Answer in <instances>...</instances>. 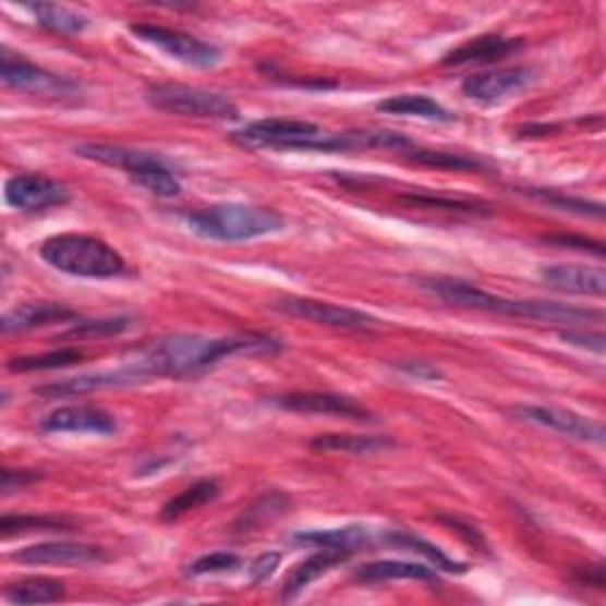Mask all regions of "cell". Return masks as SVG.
<instances>
[{"label":"cell","mask_w":606,"mask_h":606,"mask_svg":"<svg viewBox=\"0 0 606 606\" xmlns=\"http://www.w3.org/2000/svg\"><path fill=\"white\" fill-rule=\"evenodd\" d=\"M131 384H137V379L131 375L126 365H121L119 369L95 372V375H78V377H69L62 381H54V384H46V387H38L36 393L44 398H62V396L69 398V396L93 393L100 389L131 387Z\"/></svg>","instance_id":"cell-18"},{"label":"cell","mask_w":606,"mask_h":606,"mask_svg":"<svg viewBox=\"0 0 606 606\" xmlns=\"http://www.w3.org/2000/svg\"><path fill=\"white\" fill-rule=\"evenodd\" d=\"M22 563H40V567H81V563H98L107 559V553L98 545L88 543H40L24 547L12 555Z\"/></svg>","instance_id":"cell-14"},{"label":"cell","mask_w":606,"mask_h":606,"mask_svg":"<svg viewBox=\"0 0 606 606\" xmlns=\"http://www.w3.org/2000/svg\"><path fill=\"white\" fill-rule=\"evenodd\" d=\"M131 327L129 318H114V320H86V323H78L72 327V332L69 335H86V337H102V335H119L123 329Z\"/></svg>","instance_id":"cell-36"},{"label":"cell","mask_w":606,"mask_h":606,"mask_svg":"<svg viewBox=\"0 0 606 606\" xmlns=\"http://www.w3.org/2000/svg\"><path fill=\"white\" fill-rule=\"evenodd\" d=\"M379 541V535L365 526H341V529H320V531H303L294 535V543L343 549V553H355L361 547H369Z\"/></svg>","instance_id":"cell-21"},{"label":"cell","mask_w":606,"mask_h":606,"mask_svg":"<svg viewBox=\"0 0 606 606\" xmlns=\"http://www.w3.org/2000/svg\"><path fill=\"white\" fill-rule=\"evenodd\" d=\"M242 559L232 553H211L204 555L197 561H192L187 567V575H216V573H230L240 569Z\"/></svg>","instance_id":"cell-35"},{"label":"cell","mask_w":606,"mask_h":606,"mask_svg":"<svg viewBox=\"0 0 606 606\" xmlns=\"http://www.w3.org/2000/svg\"><path fill=\"white\" fill-rule=\"evenodd\" d=\"M40 258L54 270L74 275V278L107 280L126 275L129 266L123 256L100 238L64 232L40 244Z\"/></svg>","instance_id":"cell-3"},{"label":"cell","mask_w":606,"mask_h":606,"mask_svg":"<svg viewBox=\"0 0 606 606\" xmlns=\"http://www.w3.org/2000/svg\"><path fill=\"white\" fill-rule=\"evenodd\" d=\"M541 278L557 292L578 294V296H604L606 292V272L604 268L578 266V264H557L545 266Z\"/></svg>","instance_id":"cell-15"},{"label":"cell","mask_w":606,"mask_h":606,"mask_svg":"<svg viewBox=\"0 0 606 606\" xmlns=\"http://www.w3.org/2000/svg\"><path fill=\"white\" fill-rule=\"evenodd\" d=\"M64 583L48 575L20 578L5 585V599L10 604H52L64 597Z\"/></svg>","instance_id":"cell-23"},{"label":"cell","mask_w":606,"mask_h":606,"mask_svg":"<svg viewBox=\"0 0 606 606\" xmlns=\"http://www.w3.org/2000/svg\"><path fill=\"white\" fill-rule=\"evenodd\" d=\"M533 81V72L526 66L512 69H493V72H478L464 78L462 93L466 98L481 105H498L512 95L529 88Z\"/></svg>","instance_id":"cell-12"},{"label":"cell","mask_w":606,"mask_h":606,"mask_svg":"<svg viewBox=\"0 0 606 606\" xmlns=\"http://www.w3.org/2000/svg\"><path fill=\"white\" fill-rule=\"evenodd\" d=\"M270 306L289 315V318L308 320L315 325H327V327H341V329H372L377 327L379 320L372 318L367 313L353 311L347 306H337V303L318 301V299H306V296H284L272 301Z\"/></svg>","instance_id":"cell-8"},{"label":"cell","mask_w":606,"mask_h":606,"mask_svg":"<svg viewBox=\"0 0 606 606\" xmlns=\"http://www.w3.org/2000/svg\"><path fill=\"white\" fill-rule=\"evenodd\" d=\"M183 220L195 235L218 242H246L284 230V218L278 211L238 202L206 206L187 214Z\"/></svg>","instance_id":"cell-2"},{"label":"cell","mask_w":606,"mask_h":606,"mask_svg":"<svg viewBox=\"0 0 606 606\" xmlns=\"http://www.w3.org/2000/svg\"><path fill=\"white\" fill-rule=\"evenodd\" d=\"M287 509H289V495L266 493V495H260V498L250 509H244V514L238 521V529L242 533L252 531V529H260L264 523H270L272 519L287 514Z\"/></svg>","instance_id":"cell-30"},{"label":"cell","mask_w":606,"mask_h":606,"mask_svg":"<svg viewBox=\"0 0 606 606\" xmlns=\"http://www.w3.org/2000/svg\"><path fill=\"white\" fill-rule=\"evenodd\" d=\"M218 493H220V486L216 484L214 478H202V481H197L195 486H190L183 493H178L173 500H169L167 505H163L161 507V519L163 521L181 519L187 512H192V509H197V507H202L206 502L216 500Z\"/></svg>","instance_id":"cell-29"},{"label":"cell","mask_w":606,"mask_h":606,"mask_svg":"<svg viewBox=\"0 0 606 606\" xmlns=\"http://www.w3.org/2000/svg\"><path fill=\"white\" fill-rule=\"evenodd\" d=\"M377 109L384 114H396V117H417L426 121H455V114H450L444 105L426 98V95H415V93L391 95V98L381 100Z\"/></svg>","instance_id":"cell-24"},{"label":"cell","mask_w":606,"mask_h":606,"mask_svg":"<svg viewBox=\"0 0 606 606\" xmlns=\"http://www.w3.org/2000/svg\"><path fill=\"white\" fill-rule=\"evenodd\" d=\"M543 242L547 244H555V246H563V250H578V252H585L592 254L597 258H604V244L597 240H590V238H581V235H547L543 238Z\"/></svg>","instance_id":"cell-37"},{"label":"cell","mask_w":606,"mask_h":606,"mask_svg":"<svg viewBox=\"0 0 606 606\" xmlns=\"http://www.w3.org/2000/svg\"><path fill=\"white\" fill-rule=\"evenodd\" d=\"M523 48L521 38H507L500 34H484L470 38L466 44L458 46L455 50L446 52L440 64L446 66H462V64H476V62H498L507 54H514Z\"/></svg>","instance_id":"cell-16"},{"label":"cell","mask_w":606,"mask_h":606,"mask_svg":"<svg viewBox=\"0 0 606 606\" xmlns=\"http://www.w3.org/2000/svg\"><path fill=\"white\" fill-rule=\"evenodd\" d=\"M5 199L10 206L20 211H46L52 206H62L69 202V190L52 181V178L38 173H20L12 175L5 183Z\"/></svg>","instance_id":"cell-11"},{"label":"cell","mask_w":606,"mask_h":606,"mask_svg":"<svg viewBox=\"0 0 606 606\" xmlns=\"http://www.w3.org/2000/svg\"><path fill=\"white\" fill-rule=\"evenodd\" d=\"M131 178L155 197L169 199L181 195V181H178L175 173L159 157H152L143 167H137Z\"/></svg>","instance_id":"cell-25"},{"label":"cell","mask_w":606,"mask_h":606,"mask_svg":"<svg viewBox=\"0 0 606 606\" xmlns=\"http://www.w3.org/2000/svg\"><path fill=\"white\" fill-rule=\"evenodd\" d=\"M145 100L161 112L192 117V119H218L235 121L240 109L230 98L214 90H204L183 84H152L145 88Z\"/></svg>","instance_id":"cell-4"},{"label":"cell","mask_w":606,"mask_h":606,"mask_svg":"<svg viewBox=\"0 0 606 606\" xmlns=\"http://www.w3.org/2000/svg\"><path fill=\"white\" fill-rule=\"evenodd\" d=\"M26 10L32 12L36 22L44 26V29L52 34H64L74 36L81 34L88 26V17L81 15L76 10H69L64 5H52V3H34L26 5Z\"/></svg>","instance_id":"cell-26"},{"label":"cell","mask_w":606,"mask_h":606,"mask_svg":"<svg viewBox=\"0 0 606 606\" xmlns=\"http://www.w3.org/2000/svg\"><path fill=\"white\" fill-rule=\"evenodd\" d=\"M278 351H282V341L254 332L232 337L167 335L133 351L131 361L123 365L141 384L159 377H192L232 355H268Z\"/></svg>","instance_id":"cell-1"},{"label":"cell","mask_w":606,"mask_h":606,"mask_svg":"<svg viewBox=\"0 0 606 606\" xmlns=\"http://www.w3.org/2000/svg\"><path fill=\"white\" fill-rule=\"evenodd\" d=\"M434 569L415 561L381 559L369 561L355 571V581L361 583H381V581H434Z\"/></svg>","instance_id":"cell-22"},{"label":"cell","mask_w":606,"mask_h":606,"mask_svg":"<svg viewBox=\"0 0 606 606\" xmlns=\"http://www.w3.org/2000/svg\"><path fill=\"white\" fill-rule=\"evenodd\" d=\"M391 446L393 440H389L387 436H355V434H325L311 440L313 450L347 452V455H369Z\"/></svg>","instance_id":"cell-27"},{"label":"cell","mask_w":606,"mask_h":606,"mask_svg":"<svg viewBox=\"0 0 606 606\" xmlns=\"http://www.w3.org/2000/svg\"><path fill=\"white\" fill-rule=\"evenodd\" d=\"M381 541H387L396 547H401V549H408V553H415V555H422L429 559L436 569L440 571H448V573H464L466 571V563L462 561H455L450 559L444 549H438L436 545L432 543H426L424 538H417V535H412V533H403V531H387L384 533V538Z\"/></svg>","instance_id":"cell-28"},{"label":"cell","mask_w":606,"mask_h":606,"mask_svg":"<svg viewBox=\"0 0 606 606\" xmlns=\"http://www.w3.org/2000/svg\"><path fill=\"white\" fill-rule=\"evenodd\" d=\"M512 415L521 422H531L545 426V429L559 432L563 436L587 440V444H604V426L595 420L578 415L573 410H563L555 405H514Z\"/></svg>","instance_id":"cell-10"},{"label":"cell","mask_w":606,"mask_h":606,"mask_svg":"<svg viewBox=\"0 0 606 606\" xmlns=\"http://www.w3.org/2000/svg\"><path fill=\"white\" fill-rule=\"evenodd\" d=\"M84 353L76 349H60V351H50V353H40V355H22V357H12L8 363V367L12 372H38V369H60V367H69L76 365Z\"/></svg>","instance_id":"cell-32"},{"label":"cell","mask_w":606,"mask_h":606,"mask_svg":"<svg viewBox=\"0 0 606 606\" xmlns=\"http://www.w3.org/2000/svg\"><path fill=\"white\" fill-rule=\"evenodd\" d=\"M40 429L52 434H98L112 436L117 434L119 424L112 412L98 405H64L52 410L48 417L40 422Z\"/></svg>","instance_id":"cell-13"},{"label":"cell","mask_w":606,"mask_h":606,"mask_svg":"<svg viewBox=\"0 0 606 606\" xmlns=\"http://www.w3.org/2000/svg\"><path fill=\"white\" fill-rule=\"evenodd\" d=\"M561 339L567 341V343H571V347H581V349H587V351H595V353H604V343H606V339H604V335H599V332H561Z\"/></svg>","instance_id":"cell-39"},{"label":"cell","mask_w":606,"mask_h":606,"mask_svg":"<svg viewBox=\"0 0 606 606\" xmlns=\"http://www.w3.org/2000/svg\"><path fill=\"white\" fill-rule=\"evenodd\" d=\"M422 287L429 289L438 299H444L452 306L460 308H472V311H486V313H498L502 308V296H495L486 289H481L472 282H462L455 278H429L422 280Z\"/></svg>","instance_id":"cell-17"},{"label":"cell","mask_w":606,"mask_h":606,"mask_svg":"<svg viewBox=\"0 0 606 606\" xmlns=\"http://www.w3.org/2000/svg\"><path fill=\"white\" fill-rule=\"evenodd\" d=\"M403 199H408L412 204H422V206H438V209H446V211L476 214V204L462 202V199H444V197H429V195H405Z\"/></svg>","instance_id":"cell-38"},{"label":"cell","mask_w":606,"mask_h":606,"mask_svg":"<svg viewBox=\"0 0 606 606\" xmlns=\"http://www.w3.org/2000/svg\"><path fill=\"white\" fill-rule=\"evenodd\" d=\"M69 523L62 517H44V514H20L10 517L5 514L0 519V531H3L5 538H12L17 533H32V531H62Z\"/></svg>","instance_id":"cell-34"},{"label":"cell","mask_w":606,"mask_h":606,"mask_svg":"<svg viewBox=\"0 0 606 606\" xmlns=\"http://www.w3.org/2000/svg\"><path fill=\"white\" fill-rule=\"evenodd\" d=\"M401 369L405 375L415 377V379H424V381H438L440 379V372L429 365V363H422V361H408L401 365Z\"/></svg>","instance_id":"cell-42"},{"label":"cell","mask_w":606,"mask_h":606,"mask_svg":"<svg viewBox=\"0 0 606 606\" xmlns=\"http://www.w3.org/2000/svg\"><path fill=\"white\" fill-rule=\"evenodd\" d=\"M76 318H78L76 311L62 306V303L32 301V303H22V306L8 311L3 315V320H0V329H3L5 335L26 332V329L46 327L52 323H66V320H76Z\"/></svg>","instance_id":"cell-19"},{"label":"cell","mask_w":606,"mask_h":606,"mask_svg":"<svg viewBox=\"0 0 606 606\" xmlns=\"http://www.w3.org/2000/svg\"><path fill=\"white\" fill-rule=\"evenodd\" d=\"M526 195L547 204V206H553V209H559V211H569V214H578V216H595V218L604 216V204L561 195V192H555V190L529 187Z\"/></svg>","instance_id":"cell-33"},{"label":"cell","mask_w":606,"mask_h":606,"mask_svg":"<svg viewBox=\"0 0 606 606\" xmlns=\"http://www.w3.org/2000/svg\"><path fill=\"white\" fill-rule=\"evenodd\" d=\"M403 155L415 161L422 163V167H434V169H444V171H472L478 169L481 163L472 157H464L458 155V152H440V149H420V147H410L405 149Z\"/></svg>","instance_id":"cell-31"},{"label":"cell","mask_w":606,"mask_h":606,"mask_svg":"<svg viewBox=\"0 0 606 606\" xmlns=\"http://www.w3.org/2000/svg\"><path fill=\"white\" fill-rule=\"evenodd\" d=\"M40 476L34 474V472H10L5 470L3 474H0V490H3L5 495H10L15 488H22L26 484H34V481H38Z\"/></svg>","instance_id":"cell-41"},{"label":"cell","mask_w":606,"mask_h":606,"mask_svg":"<svg viewBox=\"0 0 606 606\" xmlns=\"http://www.w3.org/2000/svg\"><path fill=\"white\" fill-rule=\"evenodd\" d=\"M325 131L318 123L303 119H260L235 131V141L250 147H275V149H315L320 152Z\"/></svg>","instance_id":"cell-5"},{"label":"cell","mask_w":606,"mask_h":606,"mask_svg":"<svg viewBox=\"0 0 606 606\" xmlns=\"http://www.w3.org/2000/svg\"><path fill=\"white\" fill-rule=\"evenodd\" d=\"M131 34H135L137 38L145 40V44H152L155 48H159L161 52L171 54L173 60L190 64V66L211 69V66L220 64V60H223V52H220L216 46L206 44V40L190 36L185 32L167 29V26L131 24Z\"/></svg>","instance_id":"cell-6"},{"label":"cell","mask_w":606,"mask_h":606,"mask_svg":"<svg viewBox=\"0 0 606 606\" xmlns=\"http://www.w3.org/2000/svg\"><path fill=\"white\" fill-rule=\"evenodd\" d=\"M280 555L278 553H266V555H260L258 559H254L252 563V578H254V583H264L268 581V578L275 573V569L280 567Z\"/></svg>","instance_id":"cell-40"},{"label":"cell","mask_w":606,"mask_h":606,"mask_svg":"<svg viewBox=\"0 0 606 606\" xmlns=\"http://www.w3.org/2000/svg\"><path fill=\"white\" fill-rule=\"evenodd\" d=\"M0 78L10 88L48 95V98H69V95L78 93V84H74L72 78L52 74L44 66H36L34 62L22 58V54H12L8 48H3V54H0Z\"/></svg>","instance_id":"cell-7"},{"label":"cell","mask_w":606,"mask_h":606,"mask_svg":"<svg viewBox=\"0 0 606 606\" xmlns=\"http://www.w3.org/2000/svg\"><path fill=\"white\" fill-rule=\"evenodd\" d=\"M349 557H351V553H343V549L323 547L320 553H315L308 559H303L301 563H296L292 571H289V575L284 578V583H282L280 597L282 599H294L313 581H318V578H323L325 573L337 569L339 563H343Z\"/></svg>","instance_id":"cell-20"},{"label":"cell","mask_w":606,"mask_h":606,"mask_svg":"<svg viewBox=\"0 0 606 606\" xmlns=\"http://www.w3.org/2000/svg\"><path fill=\"white\" fill-rule=\"evenodd\" d=\"M272 403L289 412H301V415H329L355 422H372V417H375L363 403H357L355 398L332 391L284 393L272 398Z\"/></svg>","instance_id":"cell-9"}]
</instances>
